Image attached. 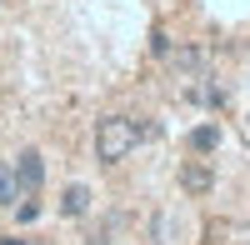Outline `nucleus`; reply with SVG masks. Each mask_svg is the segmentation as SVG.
I'll return each instance as SVG.
<instances>
[{
	"label": "nucleus",
	"mask_w": 250,
	"mask_h": 245,
	"mask_svg": "<svg viewBox=\"0 0 250 245\" xmlns=\"http://www.w3.org/2000/svg\"><path fill=\"white\" fill-rule=\"evenodd\" d=\"M150 135L140 125V120H130V115H105L95 125V160L100 165H120V160H130L135 155V145Z\"/></svg>",
	"instance_id": "obj_1"
},
{
	"label": "nucleus",
	"mask_w": 250,
	"mask_h": 245,
	"mask_svg": "<svg viewBox=\"0 0 250 245\" xmlns=\"http://www.w3.org/2000/svg\"><path fill=\"white\" fill-rule=\"evenodd\" d=\"M10 165H15L20 195H40V185H45V155H40V150H20Z\"/></svg>",
	"instance_id": "obj_2"
},
{
	"label": "nucleus",
	"mask_w": 250,
	"mask_h": 245,
	"mask_svg": "<svg viewBox=\"0 0 250 245\" xmlns=\"http://www.w3.org/2000/svg\"><path fill=\"white\" fill-rule=\"evenodd\" d=\"M60 215H65V220L90 215V185H65V195H60Z\"/></svg>",
	"instance_id": "obj_3"
},
{
	"label": "nucleus",
	"mask_w": 250,
	"mask_h": 245,
	"mask_svg": "<svg viewBox=\"0 0 250 245\" xmlns=\"http://www.w3.org/2000/svg\"><path fill=\"white\" fill-rule=\"evenodd\" d=\"M180 185L190 190V195H205V190L215 185V170H210V165H185V170H180Z\"/></svg>",
	"instance_id": "obj_4"
},
{
	"label": "nucleus",
	"mask_w": 250,
	"mask_h": 245,
	"mask_svg": "<svg viewBox=\"0 0 250 245\" xmlns=\"http://www.w3.org/2000/svg\"><path fill=\"white\" fill-rule=\"evenodd\" d=\"M20 200V185H15V165L10 160H0V210H10Z\"/></svg>",
	"instance_id": "obj_5"
},
{
	"label": "nucleus",
	"mask_w": 250,
	"mask_h": 245,
	"mask_svg": "<svg viewBox=\"0 0 250 245\" xmlns=\"http://www.w3.org/2000/svg\"><path fill=\"white\" fill-rule=\"evenodd\" d=\"M215 145H220V125H195L190 130V150L195 155H210Z\"/></svg>",
	"instance_id": "obj_6"
},
{
	"label": "nucleus",
	"mask_w": 250,
	"mask_h": 245,
	"mask_svg": "<svg viewBox=\"0 0 250 245\" xmlns=\"http://www.w3.org/2000/svg\"><path fill=\"white\" fill-rule=\"evenodd\" d=\"M190 100H195V105H225V90L205 80V85H190Z\"/></svg>",
	"instance_id": "obj_7"
},
{
	"label": "nucleus",
	"mask_w": 250,
	"mask_h": 245,
	"mask_svg": "<svg viewBox=\"0 0 250 245\" xmlns=\"http://www.w3.org/2000/svg\"><path fill=\"white\" fill-rule=\"evenodd\" d=\"M15 220H20V225L40 220V195H20V200H15Z\"/></svg>",
	"instance_id": "obj_8"
},
{
	"label": "nucleus",
	"mask_w": 250,
	"mask_h": 245,
	"mask_svg": "<svg viewBox=\"0 0 250 245\" xmlns=\"http://www.w3.org/2000/svg\"><path fill=\"white\" fill-rule=\"evenodd\" d=\"M175 60H180V70H195V65H205V55H200V50H180Z\"/></svg>",
	"instance_id": "obj_9"
},
{
	"label": "nucleus",
	"mask_w": 250,
	"mask_h": 245,
	"mask_svg": "<svg viewBox=\"0 0 250 245\" xmlns=\"http://www.w3.org/2000/svg\"><path fill=\"white\" fill-rule=\"evenodd\" d=\"M0 245H30V240H20V235H5V240H0Z\"/></svg>",
	"instance_id": "obj_10"
}]
</instances>
